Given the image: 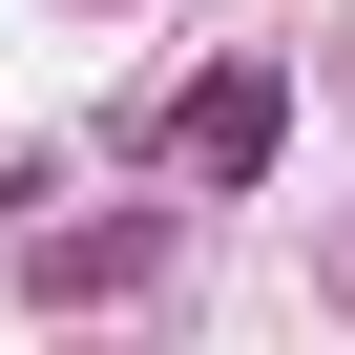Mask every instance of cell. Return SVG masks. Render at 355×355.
<instances>
[{
  "label": "cell",
  "instance_id": "1",
  "mask_svg": "<svg viewBox=\"0 0 355 355\" xmlns=\"http://www.w3.org/2000/svg\"><path fill=\"white\" fill-rule=\"evenodd\" d=\"M272 146H293V84H272V63H209L189 105H167V167H189V189H251Z\"/></svg>",
  "mask_w": 355,
  "mask_h": 355
},
{
  "label": "cell",
  "instance_id": "2",
  "mask_svg": "<svg viewBox=\"0 0 355 355\" xmlns=\"http://www.w3.org/2000/svg\"><path fill=\"white\" fill-rule=\"evenodd\" d=\"M146 251H167V209H146V230H42V293H63V313H84V293H125V272H146Z\"/></svg>",
  "mask_w": 355,
  "mask_h": 355
}]
</instances>
